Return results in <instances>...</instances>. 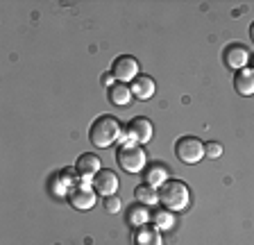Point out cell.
Segmentation results:
<instances>
[{
    "mask_svg": "<svg viewBox=\"0 0 254 245\" xmlns=\"http://www.w3.org/2000/svg\"><path fill=\"white\" fill-rule=\"evenodd\" d=\"M121 207H123V202H121V197H118V195H109L105 200V209L109 213H118V211H121Z\"/></svg>",
    "mask_w": 254,
    "mask_h": 245,
    "instance_id": "21",
    "label": "cell"
},
{
    "mask_svg": "<svg viewBox=\"0 0 254 245\" xmlns=\"http://www.w3.org/2000/svg\"><path fill=\"white\" fill-rule=\"evenodd\" d=\"M134 245H164V239H161V232H159L154 225H143V227L136 229L134 234Z\"/></svg>",
    "mask_w": 254,
    "mask_h": 245,
    "instance_id": "12",
    "label": "cell"
},
{
    "mask_svg": "<svg viewBox=\"0 0 254 245\" xmlns=\"http://www.w3.org/2000/svg\"><path fill=\"white\" fill-rule=\"evenodd\" d=\"M175 155H177L180 161L193 166V164H197V161H202V157H206L204 143H202L197 136H182V139L175 143Z\"/></svg>",
    "mask_w": 254,
    "mask_h": 245,
    "instance_id": "4",
    "label": "cell"
},
{
    "mask_svg": "<svg viewBox=\"0 0 254 245\" xmlns=\"http://www.w3.org/2000/svg\"><path fill=\"white\" fill-rule=\"evenodd\" d=\"M252 70H254V57H252Z\"/></svg>",
    "mask_w": 254,
    "mask_h": 245,
    "instance_id": "24",
    "label": "cell"
},
{
    "mask_svg": "<svg viewBox=\"0 0 254 245\" xmlns=\"http://www.w3.org/2000/svg\"><path fill=\"white\" fill-rule=\"evenodd\" d=\"M114 82H116L114 73H105V75H102V84H105V86H109V89H111V86H114Z\"/></svg>",
    "mask_w": 254,
    "mask_h": 245,
    "instance_id": "22",
    "label": "cell"
},
{
    "mask_svg": "<svg viewBox=\"0 0 254 245\" xmlns=\"http://www.w3.org/2000/svg\"><path fill=\"white\" fill-rule=\"evenodd\" d=\"M152 134H154V127H152V122L148 121V118H134L129 125H127V136H129V141H134V143H148L150 139H152ZM127 136H121V141L125 143Z\"/></svg>",
    "mask_w": 254,
    "mask_h": 245,
    "instance_id": "6",
    "label": "cell"
},
{
    "mask_svg": "<svg viewBox=\"0 0 254 245\" xmlns=\"http://www.w3.org/2000/svg\"><path fill=\"white\" fill-rule=\"evenodd\" d=\"M68 202L77 211H89L95 207V188L89 184V180H82L77 186L68 188Z\"/></svg>",
    "mask_w": 254,
    "mask_h": 245,
    "instance_id": "5",
    "label": "cell"
},
{
    "mask_svg": "<svg viewBox=\"0 0 254 245\" xmlns=\"http://www.w3.org/2000/svg\"><path fill=\"white\" fill-rule=\"evenodd\" d=\"M132 98H134V93H132V89H129V84L116 82V84L109 89V100L114 102V105H118V107L129 105V102H132Z\"/></svg>",
    "mask_w": 254,
    "mask_h": 245,
    "instance_id": "14",
    "label": "cell"
},
{
    "mask_svg": "<svg viewBox=\"0 0 254 245\" xmlns=\"http://www.w3.org/2000/svg\"><path fill=\"white\" fill-rule=\"evenodd\" d=\"M204 152L209 159H218V157L222 155V145L218 143V141H209V143L204 145Z\"/></svg>",
    "mask_w": 254,
    "mask_h": 245,
    "instance_id": "20",
    "label": "cell"
},
{
    "mask_svg": "<svg viewBox=\"0 0 254 245\" xmlns=\"http://www.w3.org/2000/svg\"><path fill=\"white\" fill-rule=\"evenodd\" d=\"M250 37H252V41H254V23L250 25Z\"/></svg>",
    "mask_w": 254,
    "mask_h": 245,
    "instance_id": "23",
    "label": "cell"
},
{
    "mask_svg": "<svg viewBox=\"0 0 254 245\" xmlns=\"http://www.w3.org/2000/svg\"><path fill=\"white\" fill-rule=\"evenodd\" d=\"M93 188L95 193L109 197V195H116L118 191V177L114 171H100L98 175L93 177Z\"/></svg>",
    "mask_w": 254,
    "mask_h": 245,
    "instance_id": "9",
    "label": "cell"
},
{
    "mask_svg": "<svg viewBox=\"0 0 254 245\" xmlns=\"http://www.w3.org/2000/svg\"><path fill=\"white\" fill-rule=\"evenodd\" d=\"M152 225L159 229V232H168V229H173V225H175L173 211H168V209H161V211H157L152 216Z\"/></svg>",
    "mask_w": 254,
    "mask_h": 245,
    "instance_id": "18",
    "label": "cell"
},
{
    "mask_svg": "<svg viewBox=\"0 0 254 245\" xmlns=\"http://www.w3.org/2000/svg\"><path fill=\"white\" fill-rule=\"evenodd\" d=\"M118 166H121L125 173L129 175H136V173H143L145 171V166H148V155H145V150L141 145H136L134 141H125L118 150Z\"/></svg>",
    "mask_w": 254,
    "mask_h": 245,
    "instance_id": "3",
    "label": "cell"
},
{
    "mask_svg": "<svg viewBox=\"0 0 254 245\" xmlns=\"http://www.w3.org/2000/svg\"><path fill=\"white\" fill-rule=\"evenodd\" d=\"M111 73H114V77H116L118 82H134L138 77V61L134 57H129V55H123V57H118L116 61H114V66H111Z\"/></svg>",
    "mask_w": 254,
    "mask_h": 245,
    "instance_id": "7",
    "label": "cell"
},
{
    "mask_svg": "<svg viewBox=\"0 0 254 245\" xmlns=\"http://www.w3.org/2000/svg\"><path fill=\"white\" fill-rule=\"evenodd\" d=\"M127 220H129V225L132 227H143V225L150 223V211L148 207H143V204H136V207L129 209V216H127Z\"/></svg>",
    "mask_w": 254,
    "mask_h": 245,
    "instance_id": "17",
    "label": "cell"
},
{
    "mask_svg": "<svg viewBox=\"0 0 254 245\" xmlns=\"http://www.w3.org/2000/svg\"><path fill=\"white\" fill-rule=\"evenodd\" d=\"M134 197H136V202L143 204V207H154L159 202V191L150 184H138L134 188Z\"/></svg>",
    "mask_w": 254,
    "mask_h": 245,
    "instance_id": "15",
    "label": "cell"
},
{
    "mask_svg": "<svg viewBox=\"0 0 254 245\" xmlns=\"http://www.w3.org/2000/svg\"><path fill=\"white\" fill-rule=\"evenodd\" d=\"M129 89H132V93H134L136 100H150V98L154 96L157 86H154V80L150 77V75H138L136 80L129 84Z\"/></svg>",
    "mask_w": 254,
    "mask_h": 245,
    "instance_id": "11",
    "label": "cell"
},
{
    "mask_svg": "<svg viewBox=\"0 0 254 245\" xmlns=\"http://www.w3.org/2000/svg\"><path fill=\"white\" fill-rule=\"evenodd\" d=\"M89 139L95 148H109L121 139V122L114 116H100L95 118L89 127Z\"/></svg>",
    "mask_w": 254,
    "mask_h": 245,
    "instance_id": "2",
    "label": "cell"
},
{
    "mask_svg": "<svg viewBox=\"0 0 254 245\" xmlns=\"http://www.w3.org/2000/svg\"><path fill=\"white\" fill-rule=\"evenodd\" d=\"M75 168H77V173H79V177H82V180H93V177L102 171L100 157H98V155H91V152H86V155H79Z\"/></svg>",
    "mask_w": 254,
    "mask_h": 245,
    "instance_id": "10",
    "label": "cell"
},
{
    "mask_svg": "<svg viewBox=\"0 0 254 245\" xmlns=\"http://www.w3.org/2000/svg\"><path fill=\"white\" fill-rule=\"evenodd\" d=\"M168 182V168L161 164H152L148 168V173H145V184H150V186L154 188H161Z\"/></svg>",
    "mask_w": 254,
    "mask_h": 245,
    "instance_id": "16",
    "label": "cell"
},
{
    "mask_svg": "<svg viewBox=\"0 0 254 245\" xmlns=\"http://www.w3.org/2000/svg\"><path fill=\"white\" fill-rule=\"evenodd\" d=\"M234 89L238 96H254V70L252 68H243L238 70L234 77Z\"/></svg>",
    "mask_w": 254,
    "mask_h": 245,
    "instance_id": "13",
    "label": "cell"
},
{
    "mask_svg": "<svg viewBox=\"0 0 254 245\" xmlns=\"http://www.w3.org/2000/svg\"><path fill=\"white\" fill-rule=\"evenodd\" d=\"M222 61H225V66L232 70H243L248 68V61H250V55L248 50L241 46V43H229L227 48H225V53H222Z\"/></svg>",
    "mask_w": 254,
    "mask_h": 245,
    "instance_id": "8",
    "label": "cell"
},
{
    "mask_svg": "<svg viewBox=\"0 0 254 245\" xmlns=\"http://www.w3.org/2000/svg\"><path fill=\"white\" fill-rule=\"evenodd\" d=\"M59 180H62L68 188H73V186H77V180H82V177H79L77 168H64L62 175H59Z\"/></svg>",
    "mask_w": 254,
    "mask_h": 245,
    "instance_id": "19",
    "label": "cell"
},
{
    "mask_svg": "<svg viewBox=\"0 0 254 245\" xmlns=\"http://www.w3.org/2000/svg\"><path fill=\"white\" fill-rule=\"evenodd\" d=\"M159 202L164 204L168 211H184L190 204V188L182 180H168L164 186L159 188Z\"/></svg>",
    "mask_w": 254,
    "mask_h": 245,
    "instance_id": "1",
    "label": "cell"
}]
</instances>
